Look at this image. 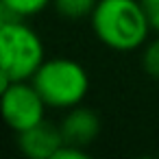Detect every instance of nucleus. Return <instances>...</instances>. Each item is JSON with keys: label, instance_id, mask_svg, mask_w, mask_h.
Wrapping results in <instances>:
<instances>
[{"label": "nucleus", "instance_id": "6", "mask_svg": "<svg viewBox=\"0 0 159 159\" xmlns=\"http://www.w3.org/2000/svg\"><path fill=\"white\" fill-rule=\"evenodd\" d=\"M61 135L66 144H74L81 148H87L100 133V118L89 107L76 105L68 109L66 118L61 120Z\"/></svg>", "mask_w": 159, "mask_h": 159}, {"label": "nucleus", "instance_id": "7", "mask_svg": "<svg viewBox=\"0 0 159 159\" xmlns=\"http://www.w3.org/2000/svg\"><path fill=\"white\" fill-rule=\"evenodd\" d=\"M48 5H52V0H0L2 7V20L7 18H33L37 13H42Z\"/></svg>", "mask_w": 159, "mask_h": 159}, {"label": "nucleus", "instance_id": "10", "mask_svg": "<svg viewBox=\"0 0 159 159\" xmlns=\"http://www.w3.org/2000/svg\"><path fill=\"white\" fill-rule=\"evenodd\" d=\"M139 5L146 13V20L155 33H159V0H139Z\"/></svg>", "mask_w": 159, "mask_h": 159}, {"label": "nucleus", "instance_id": "2", "mask_svg": "<svg viewBox=\"0 0 159 159\" xmlns=\"http://www.w3.org/2000/svg\"><path fill=\"white\" fill-rule=\"evenodd\" d=\"M44 61V44L29 24L18 18L0 22V85L31 81Z\"/></svg>", "mask_w": 159, "mask_h": 159}, {"label": "nucleus", "instance_id": "3", "mask_svg": "<svg viewBox=\"0 0 159 159\" xmlns=\"http://www.w3.org/2000/svg\"><path fill=\"white\" fill-rule=\"evenodd\" d=\"M31 81L46 105L55 109H72L81 105L89 92L87 70L79 61L66 57L46 59Z\"/></svg>", "mask_w": 159, "mask_h": 159}, {"label": "nucleus", "instance_id": "8", "mask_svg": "<svg viewBox=\"0 0 159 159\" xmlns=\"http://www.w3.org/2000/svg\"><path fill=\"white\" fill-rule=\"evenodd\" d=\"M98 0H52V7L55 11L72 22H79L83 18H89L94 7H96Z\"/></svg>", "mask_w": 159, "mask_h": 159}, {"label": "nucleus", "instance_id": "4", "mask_svg": "<svg viewBox=\"0 0 159 159\" xmlns=\"http://www.w3.org/2000/svg\"><path fill=\"white\" fill-rule=\"evenodd\" d=\"M2 116L11 131L22 133L42 120H46V100L33 85V81H11L2 85Z\"/></svg>", "mask_w": 159, "mask_h": 159}, {"label": "nucleus", "instance_id": "5", "mask_svg": "<svg viewBox=\"0 0 159 159\" xmlns=\"http://www.w3.org/2000/svg\"><path fill=\"white\" fill-rule=\"evenodd\" d=\"M61 144V129L50 124L48 120H42L39 124L18 133V146L29 159H52Z\"/></svg>", "mask_w": 159, "mask_h": 159}, {"label": "nucleus", "instance_id": "9", "mask_svg": "<svg viewBox=\"0 0 159 159\" xmlns=\"http://www.w3.org/2000/svg\"><path fill=\"white\" fill-rule=\"evenodd\" d=\"M142 66L148 76L159 81V37L146 44V48L142 52Z\"/></svg>", "mask_w": 159, "mask_h": 159}, {"label": "nucleus", "instance_id": "11", "mask_svg": "<svg viewBox=\"0 0 159 159\" xmlns=\"http://www.w3.org/2000/svg\"><path fill=\"white\" fill-rule=\"evenodd\" d=\"M85 148H81V146H74V144H61L59 146V150L55 152V157L52 159H85Z\"/></svg>", "mask_w": 159, "mask_h": 159}, {"label": "nucleus", "instance_id": "1", "mask_svg": "<svg viewBox=\"0 0 159 159\" xmlns=\"http://www.w3.org/2000/svg\"><path fill=\"white\" fill-rule=\"evenodd\" d=\"M89 22L96 39L118 52L137 50L152 31L139 0H98Z\"/></svg>", "mask_w": 159, "mask_h": 159}]
</instances>
